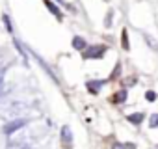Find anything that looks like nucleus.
Listing matches in <instances>:
<instances>
[{"instance_id":"f257e3e1","label":"nucleus","mask_w":158,"mask_h":149,"mask_svg":"<svg viewBox=\"0 0 158 149\" xmlns=\"http://www.w3.org/2000/svg\"><path fill=\"white\" fill-rule=\"evenodd\" d=\"M104 47H89V49H86L84 50V58H88V60H97V58H101L102 54H104Z\"/></svg>"},{"instance_id":"6e6552de","label":"nucleus","mask_w":158,"mask_h":149,"mask_svg":"<svg viewBox=\"0 0 158 149\" xmlns=\"http://www.w3.org/2000/svg\"><path fill=\"white\" fill-rule=\"evenodd\" d=\"M112 149H127V145H123V143H114Z\"/></svg>"},{"instance_id":"1a4fd4ad","label":"nucleus","mask_w":158,"mask_h":149,"mask_svg":"<svg viewBox=\"0 0 158 149\" xmlns=\"http://www.w3.org/2000/svg\"><path fill=\"white\" fill-rule=\"evenodd\" d=\"M8 149H30V147H23V145H10Z\"/></svg>"},{"instance_id":"423d86ee","label":"nucleus","mask_w":158,"mask_h":149,"mask_svg":"<svg viewBox=\"0 0 158 149\" xmlns=\"http://www.w3.org/2000/svg\"><path fill=\"white\" fill-rule=\"evenodd\" d=\"M149 127H151V129H156V127H158V114H152V116H151Z\"/></svg>"},{"instance_id":"7ed1b4c3","label":"nucleus","mask_w":158,"mask_h":149,"mask_svg":"<svg viewBox=\"0 0 158 149\" xmlns=\"http://www.w3.org/2000/svg\"><path fill=\"white\" fill-rule=\"evenodd\" d=\"M61 140H63V145L69 149V145H71V142H73V134H71V129H69V127H63V129H61Z\"/></svg>"},{"instance_id":"9d476101","label":"nucleus","mask_w":158,"mask_h":149,"mask_svg":"<svg viewBox=\"0 0 158 149\" xmlns=\"http://www.w3.org/2000/svg\"><path fill=\"white\" fill-rule=\"evenodd\" d=\"M147 99H149V101H152V99H154V93H152V92H149V93H147Z\"/></svg>"},{"instance_id":"39448f33","label":"nucleus","mask_w":158,"mask_h":149,"mask_svg":"<svg viewBox=\"0 0 158 149\" xmlns=\"http://www.w3.org/2000/svg\"><path fill=\"white\" fill-rule=\"evenodd\" d=\"M128 121L134 123V125H139V123L143 121V114H130V116H128Z\"/></svg>"},{"instance_id":"f03ea898","label":"nucleus","mask_w":158,"mask_h":149,"mask_svg":"<svg viewBox=\"0 0 158 149\" xmlns=\"http://www.w3.org/2000/svg\"><path fill=\"white\" fill-rule=\"evenodd\" d=\"M24 125H26V121H24V119H13V121H10V123L4 127V132H6V134H13L15 130L23 129Z\"/></svg>"},{"instance_id":"9b49d317","label":"nucleus","mask_w":158,"mask_h":149,"mask_svg":"<svg viewBox=\"0 0 158 149\" xmlns=\"http://www.w3.org/2000/svg\"><path fill=\"white\" fill-rule=\"evenodd\" d=\"M0 88H2V77H0Z\"/></svg>"},{"instance_id":"20e7f679","label":"nucleus","mask_w":158,"mask_h":149,"mask_svg":"<svg viewBox=\"0 0 158 149\" xmlns=\"http://www.w3.org/2000/svg\"><path fill=\"white\" fill-rule=\"evenodd\" d=\"M73 47L78 49V50H84V49H86V41H84L82 37H74V39H73Z\"/></svg>"},{"instance_id":"0eeeda50","label":"nucleus","mask_w":158,"mask_h":149,"mask_svg":"<svg viewBox=\"0 0 158 149\" xmlns=\"http://www.w3.org/2000/svg\"><path fill=\"white\" fill-rule=\"evenodd\" d=\"M123 99H125V92H121V93H117L115 97H112V101H114V103H121Z\"/></svg>"}]
</instances>
